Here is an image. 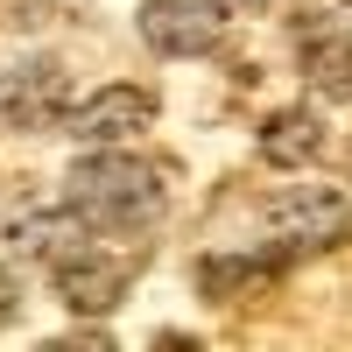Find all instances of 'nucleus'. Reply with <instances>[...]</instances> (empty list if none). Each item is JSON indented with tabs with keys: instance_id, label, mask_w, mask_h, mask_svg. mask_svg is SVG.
<instances>
[{
	"instance_id": "obj_6",
	"label": "nucleus",
	"mask_w": 352,
	"mask_h": 352,
	"mask_svg": "<svg viewBox=\"0 0 352 352\" xmlns=\"http://www.w3.org/2000/svg\"><path fill=\"white\" fill-rule=\"evenodd\" d=\"M50 275H56V296L92 317V310H113V303L127 296V275L134 268H127V261H106L99 247H85V254L64 261V268H50Z\"/></svg>"
},
{
	"instance_id": "obj_13",
	"label": "nucleus",
	"mask_w": 352,
	"mask_h": 352,
	"mask_svg": "<svg viewBox=\"0 0 352 352\" xmlns=\"http://www.w3.org/2000/svg\"><path fill=\"white\" fill-rule=\"evenodd\" d=\"M240 8H275V0H240Z\"/></svg>"
},
{
	"instance_id": "obj_10",
	"label": "nucleus",
	"mask_w": 352,
	"mask_h": 352,
	"mask_svg": "<svg viewBox=\"0 0 352 352\" xmlns=\"http://www.w3.org/2000/svg\"><path fill=\"white\" fill-rule=\"evenodd\" d=\"M296 50H303V78H310L324 99L345 106V99H352V43H345V28H317V21H303Z\"/></svg>"
},
{
	"instance_id": "obj_4",
	"label": "nucleus",
	"mask_w": 352,
	"mask_h": 352,
	"mask_svg": "<svg viewBox=\"0 0 352 352\" xmlns=\"http://www.w3.org/2000/svg\"><path fill=\"white\" fill-rule=\"evenodd\" d=\"M141 36L162 56H204L226 36V0H141Z\"/></svg>"
},
{
	"instance_id": "obj_11",
	"label": "nucleus",
	"mask_w": 352,
	"mask_h": 352,
	"mask_svg": "<svg viewBox=\"0 0 352 352\" xmlns=\"http://www.w3.org/2000/svg\"><path fill=\"white\" fill-rule=\"evenodd\" d=\"M14 303H21V296H14V275H8V268H0V331H8V324H14Z\"/></svg>"
},
{
	"instance_id": "obj_9",
	"label": "nucleus",
	"mask_w": 352,
	"mask_h": 352,
	"mask_svg": "<svg viewBox=\"0 0 352 352\" xmlns=\"http://www.w3.org/2000/svg\"><path fill=\"white\" fill-rule=\"evenodd\" d=\"M275 275H282V254H204L197 261L204 303H240L247 289H268Z\"/></svg>"
},
{
	"instance_id": "obj_5",
	"label": "nucleus",
	"mask_w": 352,
	"mask_h": 352,
	"mask_svg": "<svg viewBox=\"0 0 352 352\" xmlns=\"http://www.w3.org/2000/svg\"><path fill=\"white\" fill-rule=\"evenodd\" d=\"M148 120H155L148 85H99V92L71 113V134L78 141H120V134H141Z\"/></svg>"
},
{
	"instance_id": "obj_2",
	"label": "nucleus",
	"mask_w": 352,
	"mask_h": 352,
	"mask_svg": "<svg viewBox=\"0 0 352 352\" xmlns=\"http://www.w3.org/2000/svg\"><path fill=\"white\" fill-rule=\"evenodd\" d=\"M261 226H268L275 247H289V254H317V247H338V240H345L352 204H345V190L303 184V190H275L268 204H261Z\"/></svg>"
},
{
	"instance_id": "obj_12",
	"label": "nucleus",
	"mask_w": 352,
	"mask_h": 352,
	"mask_svg": "<svg viewBox=\"0 0 352 352\" xmlns=\"http://www.w3.org/2000/svg\"><path fill=\"white\" fill-rule=\"evenodd\" d=\"M56 345H113V338H106L99 324H85V331H71V338H56Z\"/></svg>"
},
{
	"instance_id": "obj_8",
	"label": "nucleus",
	"mask_w": 352,
	"mask_h": 352,
	"mask_svg": "<svg viewBox=\"0 0 352 352\" xmlns=\"http://www.w3.org/2000/svg\"><path fill=\"white\" fill-rule=\"evenodd\" d=\"M324 155V120H317V106H282L261 120V162L275 169H303Z\"/></svg>"
},
{
	"instance_id": "obj_7",
	"label": "nucleus",
	"mask_w": 352,
	"mask_h": 352,
	"mask_svg": "<svg viewBox=\"0 0 352 352\" xmlns=\"http://www.w3.org/2000/svg\"><path fill=\"white\" fill-rule=\"evenodd\" d=\"M85 247H92V219H85L78 204H64V212H28L14 226V254L43 261V268H64V261L85 254Z\"/></svg>"
},
{
	"instance_id": "obj_1",
	"label": "nucleus",
	"mask_w": 352,
	"mask_h": 352,
	"mask_svg": "<svg viewBox=\"0 0 352 352\" xmlns=\"http://www.w3.org/2000/svg\"><path fill=\"white\" fill-rule=\"evenodd\" d=\"M71 204L106 232H148L162 219V169L141 155H85L71 162Z\"/></svg>"
},
{
	"instance_id": "obj_3",
	"label": "nucleus",
	"mask_w": 352,
	"mask_h": 352,
	"mask_svg": "<svg viewBox=\"0 0 352 352\" xmlns=\"http://www.w3.org/2000/svg\"><path fill=\"white\" fill-rule=\"evenodd\" d=\"M64 92H71V78L56 56H14L0 71V120L21 134H43L50 120H64Z\"/></svg>"
}]
</instances>
